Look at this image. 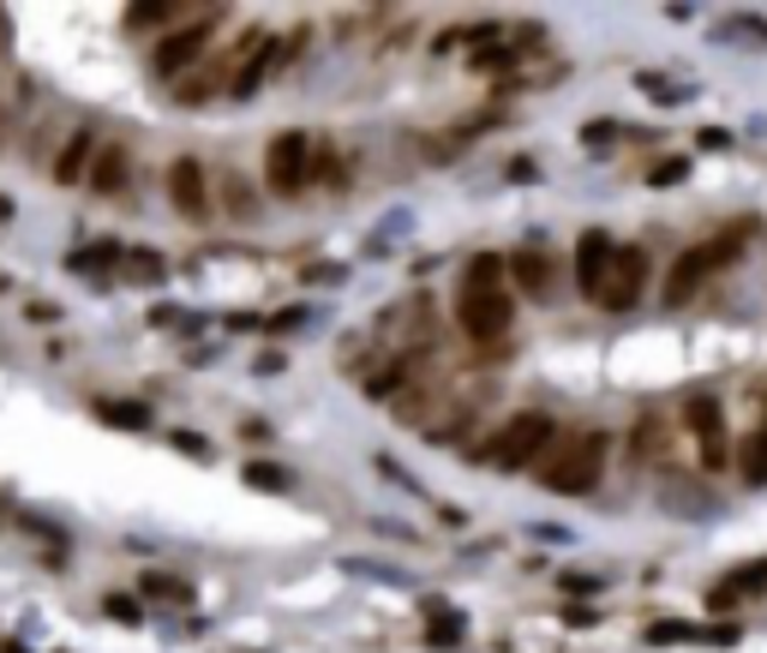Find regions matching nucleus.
I'll list each match as a JSON object with an SVG mask.
<instances>
[{
    "mask_svg": "<svg viewBox=\"0 0 767 653\" xmlns=\"http://www.w3.org/2000/svg\"><path fill=\"white\" fill-rule=\"evenodd\" d=\"M737 480L744 486H767V432L756 426V432H744V443H737Z\"/></svg>",
    "mask_w": 767,
    "mask_h": 653,
    "instance_id": "2eb2a0df",
    "label": "nucleus"
},
{
    "mask_svg": "<svg viewBox=\"0 0 767 653\" xmlns=\"http://www.w3.org/2000/svg\"><path fill=\"white\" fill-rule=\"evenodd\" d=\"M96 151H102L96 132H91V126H72L67 139H61V156H54L49 174H54L61 186H84V181H91V169H96Z\"/></svg>",
    "mask_w": 767,
    "mask_h": 653,
    "instance_id": "9d476101",
    "label": "nucleus"
},
{
    "mask_svg": "<svg viewBox=\"0 0 767 653\" xmlns=\"http://www.w3.org/2000/svg\"><path fill=\"white\" fill-rule=\"evenodd\" d=\"M109 612H114V618H139V605L121 600V593H109Z\"/></svg>",
    "mask_w": 767,
    "mask_h": 653,
    "instance_id": "4be33fe9",
    "label": "nucleus"
},
{
    "mask_svg": "<svg viewBox=\"0 0 767 653\" xmlns=\"http://www.w3.org/2000/svg\"><path fill=\"white\" fill-rule=\"evenodd\" d=\"M642 294H647V246L617 241L612 246V264L600 271L594 288H587V300H594L600 312H636Z\"/></svg>",
    "mask_w": 767,
    "mask_h": 653,
    "instance_id": "39448f33",
    "label": "nucleus"
},
{
    "mask_svg": "<svg viewBox=\"0 0 767 653\" xmlns=\"http://www.w3.org/2000/svg\"><path fill=\"white\" fill-rule=\"evenodd\" d=\"M318 181V139L313 132H276L270 144H264V186L276 192V198H294V192H306Z\"/></svg>",
    "mask_w": 767,
    "mask_h": 653,
    "instance_id": "20e7f679",
    "label": "nucleus"
},
{
    "mask_svg": "<svg viewBox=\"0 0 767 653\" xmlns=\"http://www.w3.org/2000/svg\"><path fill=\"white\" fill-rule=\"evenodd\" d=\"M510 271L498 252H480L474 264H468L462 288H456V330L468 336L474 348L498 354V343L510 348V324H515V300H510Z\"/></svg>",
    "mask_w": 767,
    "mask_h": 653,
    "instance_id": "f257e3e1",
    "label": "nucleus"
},
{
    "mask_svg": "<svg viewBox=\"0 0 767 653\" xmlns=\"http://www.w3.org/2000/svg\"><path fill=\"white\" fill-rule=\"evenodd\" d=\"M666 450H672L666 414H636V426H630V456H636V462H659Z\"/></svg>",
    "mask_w": 767,
    "mask_h": 653,
    "instance_id": "4468645a",
    "label": "nucleus"
},
{
    "mask_svg": "<svg viewBox=\"0 0 767 653\" xmlns=\"http://www.w3.org/2000/svg\"><path fill=\"white\" fill-rule=\"evenodd\" d=\"M216 204H223L228 216H241V222L258 216V198H253V186H246L241 174H216Z\"/></svg>",
    "mask_w": 767,
    "mask_h": 653,
    "instance_id": "dca6fc26",
    "label": "nucleus"
},
{
    "mask_svg": "<svg viewBox=\"0 0 767 653\" xmlns=\"http://www.w3.org/2000/svg\"><path fill=\"white\" fill-rule=\"evenodd\" d=\"M96 192V198H109V204H121L126 192H132V151L126 144H102L96 151V169H91V181H84Z\"/></svg>",
    "mask_w": 767,
    "mask_h": 653,
    "instance_id": "f8f14e48",
    "label": "nucleus"
},
{
    "mask_svg": "<svg viewBox=\"0 0 767 653\" xmlns=\"http://www.w3.org/2000/svg\"><path fill=\"white\" fill-rule=\"evenodd\" d=\"M606 456H612V438L600 426H582V432H558V443L545 450L540 462V486L552 498H587L606 473Z\"/></svg>",
    "mask_w": 767,
    "mask_h": 653,
    "instance_id": "f03ea898",
    "label": "nucleus"
},
{
    "mask_svg": "<svg viewBox=\"0 0 767 653\" xmlns=\"http://www.w3.org/2000/svg\"><path fill=\"white\" fill-rule=\"evenodd\" d=\"M96 420H109V426H144L151 414H144L139 402H102V396H96Z\"/></svg>",
    "mask_w": 767,
    "mask_h": 653,
    "instance_id": "f3484780",
    "label": "nucleus"
},
{
    "mask_svg": "<svg viewBox=\"0 0 767 653\" xmlns=\"http://www.w3.org/2000/svg\"><path fill=\"white\" fill-rule=\"evenodd\" d=\"M552 443H558V420H552V414L522 408V414H510V420L492 432L485 462H492V468H528V462H545Z\"/></svg>",
    "mask_w": 767,
    "mask_h": 653,
    "instance_id": "7ed1b4c3",
    "label": "nucleus"
},
{
    "mask_svg": "<svg viewBox=\"0 0 767 653\" xmlns=\"http://www.w3.org/2000/svg\"><path fill=\"white\" fill-rule=\"evenodd\" d=\"M558 588H564V593H600L606 582H600V575H582V570H570V575H558Z\"/></svg>",
    "mask_w": 767,
    "mask_h": 653,
    "instance_id": "aec40b11",
    "label": "nucleus"
},
{
    "mask_svg": "<svg viewBox=\"0 0 767 653\" xmlns=\"http://www.w3.org/2000/svg\"><path fill=\"white\" fill-rule=\"evenodd\" d=\"M246 486H258V492H288V473L283 468H246Z\"/></svg>",
    "mask_w": 767,
    "mask_h": 653,
    "instance_id": "a211bd4d",
    "label": "nucleus"
},
{
    "mask_svg": "<svg viewBox=\"0 0 767 653\" xmlns=\"http://www.w3.org/2000/svg\"><path fill=\"white\" fill-rule=\"evenodd\" d=\"M737 252H744V246H737V234H719V241H707V246H689L684 258L672 264L666 300H677V306H684L689 294H696L702 282H707V276H719V271H726V264H737Z\"/></svg>",
    "mask_w": 767,
    "mask_h": 653,
    "instance_id": "0eeeda50",
    "label": "nucleus"
},
{
    "mask_svg": "<svg viewBox=\"0 0 767 653\" xmlns=\"http://www.w3.org/2000/svg\"><path fill=\"white\" fill-rule=\"evenodd\" d=\"M0 156H7V102H0Z\"/></svg>",
    "mask_w": 767,
    "mask_h": 653,
    "instance_id": "5701e85b",
    "label": "nucleus"
},
{
    "mask_svg": "<svg viewBox=\"0 0 767 653\" xmlns=\"http://www.w3.org/2000/svg\"><path fill=\"white\" fill-rule=\"evenodd\" d=\"M684 420H689V438H696V462L719 473L732 462V432H726V414H719V396L714 390L684 396Z\"/></svg>",
    "mask_w": 767,
    "mask_h": 653,
    "instance_id": "423d86ee",
    "label": "nucleus"
},
{
    "mask_svg": "<svg viewBox=\"0 0 767 653\" xmlns=\"http://www.w3.org/2000/svg\"><path fill=\"white\" fill-rule=\"evenodd\" d=\"M168 198H174V211H181L186 222H211L216 216V186H211V174H204L198 156H174L168 162Z\"/></svg>",
    "mask_w": 767,
    "mask_h": 653,
    "instance_id": "6e6552de",
    "label": "nucleus"
},
{
    "mask_svg": "<svg viewBox=\"0 0 767 653\" xmlns=\"http://www.w3.org/2000/svg\"><path fill=\"white\" fill-rule=\"evenodd\" d=\"M216 24H223V12H216V19H186L181 31H162V42H156V72H168V79L192 72V67H198V54L211 49Z\"/></svg>",
    "mask_w": 767,
    "mask_h": 653,
    "instance_id": "1a4fd4ad",
    "label": "nucleus"
},
{
    "mask_svg": "<svg viewBox=\"0 0 767 653\" xmlns=\"http://www.w3.org/2000/svg\"><path fill=\"white\" fill-rule=\"evenodd\" d=\"M168 438H174V450H186V456H211V450L198 443V432H168Z\"/></svg>",
    "mask_w": 767,
    "mask_h": 653,
    "instance_id": "412c9836",
    "label": "nucleus"
},
{
    "mask_svg": "<svg viewBox=\"0 0 767 653\" xmlns=\"http://www.w3.org/2000/svg\"><path fill=\"white\" fill-rule=\"evenodd\" d=\"M144 593H174V600H192V588H181V575H144Z\"/></svg>",
    "mask_w": 767,
    "mask_h": 653,
    "instance_id": "6ab92c4d",
    "label": "nucleus"
},
{
    "mask_svg": "<svg viewBox=\"0 0 767 653\" xmlns=\"http://www.w3.org/2000/svg\"><path fill=\"white\" fill-rule=\"evenodd\" d=\"M612 246H617V241H612V234H600V228H587L582 241H575V282H582V294L594 288L600 271L612 264Z\"/></svg>",
    "mask_w": 767,
    "mask_h": 653,
    "instance_id": "ddd939ff",
    "label": "nucleus"
},
{
    "mask_svg": "<svg viewBox=\"0 0 767 653\" xmlns=\"http://www.w3.org/2000/svg\"><path fill=\"white\" fill-rule=\"evenodd\" d=\"M504 271H510V288L528 294V300H545V294H552V258H545L540 246H510Z\"/></svg>",
    "mask_w": 767,
    "mask_h": 653,
    "instance_id": "9b49d317",
    "label": "nucleus"
}]
</instances>
